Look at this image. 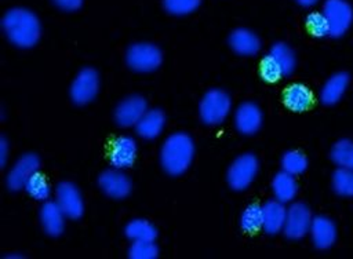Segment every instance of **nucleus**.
Returning <instances> with one entry per match:
<instances>
[{
	"label": "nucleus",
	"mask_w": 353,
	"mask_h": 259,
	"mask_svg": "<svg viewBox=\"0 0 353 259\" xmlns=\"http://www.w3.org/2000/svg\"><path fill=\"white\" fill-rule=\"evenodd\" d=\"M3 29L8 40L21 48L33 47L40 37V22L26 8H12L3 17Z\"/></svg>",
	"instance_id": "1"
},
{
	"label": "nucleus",
	"mask_w": 353,
	"mask_h": 259,
	"mask_svg": "<svg viewBox=\"0 0 353 259\" xmlns=\"http://www.w3.org/2000/svg\"><path fill=\"white\" fill-rule=\"evenodd\" d=\"M193 154L194 145L192 138L185 132H175L164 141L160 161L165 172L170 175H181L190 165Z\"/></svg>",
	"instance_id": "2"
},
{
	"label": "nucleus",
	"mask_w": 353,
	"mask_h": 259,
	"mask_svg": "<svg viewBox=\"0 0 353 259\" xmlns=\"http://www.w3.org/2000/svg\"><path fill=\"white\" fill-rule=\"evenodd\" d=\"M232 107V101L229 95L218 88L210 90L200 102V117L205 124H219L222 123Z\"/></svg>",
	"instance_id": "3"
},
{
	"label": "nucleus",
	"mask_w": 353,
	"mask_h": 259,
	"mask_svg": "<svg viewBox=\"0 0 353 259\" xmlns=\"http://www.w3.org/2000/svg\"><path fill=\"white\" fill-rule=\"evenodd\" d=\"M161 59V51L150 43L132 44L125 54L127 65L135 72H153L160 66Z\"/></svg>",
	"instance_id": "4"
},
{
	"label": "nucleus",
	"mask_w": 353,
	"mask_h": 259,
	"mask_svg": "<svg viewBox=\"0 0 353 259\" xmlns=\"http://www.w3.org/2000/svg\"><path fill=\"white\" fill-rule=\"evenodd\" d=\"M323 14L327 18L331 37L343 36L353 22V10L346 0H325Z\"/></svg>",
	"instance_id": "5"
},
{
	"label": "nucleus",
	"mask_w": 353,
	"mask_h": 259,
	"mask_svg": "<svg viewBox=\"0 0 353 259\" xmlns=\"http://www.w3.org/2000/svg\"><path fill=\"white\" fill-rule=\"evenodd\" d=\"M258 160L254 154L245 153L239 156L228 169V183L234 190H244L251 185L258 174Z\"/></svg>",
	"instance_id": "6"
},
{
	"label": "nucleus",
	"mask_w": 353,
	"mask_h": 259,
	"mask_svg": "<svg viewBox=\"0 0 353 259\" xmlns=\"http://www.w3.org/2000/svg\"><path fill=\"white\" fill-rule=\"evenodd\" d=\"M99 90V77L98 73L91 68L81 69L72 85H70V98L76 105H85L91 102Z\"/></svg>",
	"instance_id": "7"
},
{
	"label": "nucleus",
	"mask_w": 353,
	"mask_h": 259,
	"mask_svg": "<svg viewBox=\"0 0 353 259\" xmlns=\"http://www.w3.org/2000/svg\"><path fill=\"white\" fill-rule=\"evenodd\" d=\"M312 214L303 203H294L287 208V219L284 225V234L291 240H299L305 237L312 225Z\"/></svg>",
	"instance_id": "8"
},
{
	"label": "nucleus",
	"mask_w": 353,
	"mask_h": 259,
	"mask_svg": "<svg viewBox=\"0 0 353 259\" xmlns=\"http://www.w3.org/2000/svg\"><path fill=\"white\" fill-rule=\"evenodd\" d=\"M39 168H40V160L36 154L28 153L19 157L7 175L8 189L12 191H17L25 187L30 176L39 172Z\"/></svg>",
	"instance_id": "9"
},
{
	"label": "nucleus",
	"mask_w": 353,
	"mask_h": 259,
	"mask_svg": "<svg viewBox=\"0 0 353 259\" xmlns=\"http://www.w3.org/2000/svg\"><path fill=\"white\" fill-rule=\"evenodd\" d=\"M55 201L59 204L68 218L77 219L84 212V203L80 190L72 182H61L58 185Z\"/></svg>",
	"instance_id": "10"
},
{
	"label": "nucleus",
	"mask_w": 353,
	"mask_h": 259,
	"mask_svg": "<svg viewBox=\"0 0 353 259\" xmlns=\"http://www.w3.org/2000/svg\"><path fill=\"white\" fill-rule=\"evenodd\" d=\"M146 110V101L139 95H131L117 105L114 110V120L121 127H132L137 125Z\"/></svg>",
	"instance_id": "11"
},
{
	"label": "nucleus",
	"mask_w": 353,
	"mask_h": 259,
	"mask_svg": "<svg viewBox=\"0 0 353 259\" xmlns=\"http://www.w3.org/2000/svg\"><path fill=\"white\" fill-rule=\"evenodd\" d=\"M137 157V142L132 136L121 135L112 143L109 161L113 168L124 169L134 164Z\"/></svg>",
	"instance_id": "12"
},
{
	"label": "nucleus",
	"mask_w": 353,
	"mask_h": 259,
	"mask_svg": "<svg viewBox=\"0 0 353 259\" xmlns=\"http://www.w3.org/2000/svg\"><path fill=\"white\" fill-rule=\"evenodd\" d=\"M98 183L102 191L113 198H124L131 191L130 179L117 168L103 171L98 178Z\"/></svg>",
	"instance_id": "13"
},
{
	"label": "nucleus",
	"mask_w": 353,
	"mask_h": 259,
	"mask_svg": "<svg viewBox=\"0 0 353 259\" xmlns=\"http://www.w3.org/2000/svg\"><path fill=\"white\" fill-rule=\"evenodd\" d=\"M234 124L244 135L255 134L262 125V112L252 102L241 103L234 113Z\"/></svg>",
	"instance_id": "14"
},
{
	"label": "nucleus",
	"mask_w": 353,
	"mask_h": 259,
	"mask_svg": "<svg viewBox=\"0 0 353 259\" xmlns=\"http://www.w3.org/2000/svg\"><path fill=\"white\" fill-rule=\"evenodd\" d=\"M287 219V208L284 203L270 200L262 205V229L268 234H277L284 229Z\"/></svg>",
	"instance_id": "15"
},
{
	"label": "nucleus",
	"mask_w": 353,
	"mask_h": 259,
	"mask_svg": "<svg viewBox=\"0 0 353 259\" xmlns=\"http://www.w3.org/2000/svg\"><path fill=\"white\" fill-rule=\"evenodd\" d=\"M65 212L57 201H46L40 208V222L44 231L52 237L59 236L65 227Z\"/></svg>",
	"instance_id": "16"
},
{
	"label": "nucleus",
	"mask_w": 353,
	"mask_h": 259,
	"mask_svg": "<svg viewBox=\"0 0 353 259\" xmlns=\"http://www.w3.org/2000/svg\"><path fill=\"white\" fill-rule=\"evenodd\" d=\"M310 237L319 249H328L336 240V227L334 222L325 216H316L310 225Z\"/></svg>",
	"instance_id": "17"
},
{
	"label": "nucleus",
	"mask_w": 353,
	"mask_h": 259,
	"mask_svg": "<svg viewBox=\"0 0 353 259\" xmlns=\"http://www.w3.org/2000/svg\"><path fill=\"white\" fill-rule=\"evenodd\" d=\"M165 125V116L160 109H150L141 117L135 128L141 138L154 139L157 138Z\"/></svg>",
	"instance_id": "18"
},
{
	"label": "nucleus",
	"mask_w": 353,
	"mask_h": 259,
	"mask_svg": "<svg viewBox=\"0 0 353 259\" xmlns=\"http://www.w3.org/2000/svg\"><path fill=\"white\" fill-rule=\"evenodd\" d=\"M229 44L240 55H255L261 48L259 37L254 32L244 28L232 32Z\"/></svg>",
	"instance_id": "19"
},
{
	"label": "nucleus",
	"mask_w": 353,
	"mask_h": 259,
	"mask_svg": "<svg viewBox=\"0 0 353 259\" xmlns=\"http://www.w3.org/2000/svg\"><path fill=\"white\" fill-rule=\"evenodd\" d=\"M349 85V74L339 72L332 74L321 88L320 99L324 105H334L345 94Z\"/></svg>",
	"instance_id": "20"
},
{
	"label": "nucleus",
	"mask_w": 353,
	"mask_h": 259,
	"mask_svg": "<svg viewBox=\"0 0 353 259\" xmlns=\"http://www.w3.org/2000/svg\"><path fill=\"white\" fill-rule=\"evenodd\" d=\"M313 101V95L303 84H291L284 92V103L292 112L306 110Z\"/></svg>",
	"instance_id": "21"
},
{
	"label": "nucleus",
	"mask_w": 353,
	"mask_h": 259,
	"mask_svg": "<svg viewBox=\"0 0 353 259\" xmlns=\"http://www.w3.org/2000/svg\"><path fill=\"white\" fill-rule=\"evenodd\" d=\"M272 189L274 193V197L281 203H290L295 198L298 193V183L294 178V175L281 171L274 175L272 182Z\"/></svg>",
	"instance_id": "22"
},
{
	"label": "nucleus",
	"mask_w": 353,
	"mask_h": 259,
	"mask_svg": "<svg viewBox=\"0 0 353 259\" xmlns=\"http://www.w3.org/2000/svg\"><path fill=\"white\" fill-rule=\"evenodd\" d=\"M125 236L134 241H154L157 237L156 227L146 219H132L124 229Z\"/></svg>",
	"instance_id": "23"
},
{
	"label": "nucleus",
	"mask_w": 353,
	"mask_h": 259,
	"mask_svg": "<svg viewBox=\"0 0 353 259\" xmlns=\"http://www.w3.org/2000/svg\"><path fill=\"white\" fill-rule=\"evenodd\" d=\"M269 54L274 58V61L279 63V66L281 68L284 76H288L294 72L295 65H296V59H295V54L294 51L284 43H276L272 45Z\"/></svg>",
	"instance_id": "24"
},
{
	"label": "nucleus",
	"mask_w": 353,
	"mask_h": 259,
	"mask_svg": "<svg viewBox=\"0 0 353 259\" xmlns=\"http://www.w3.org/2000/svg\"><path fill=\"white\" fill-rule=\"evenodd\" d=\"M331 160L339 168L353 169V142L349 139L338 141L331 149Z\"/></svg>",
	"instance_id": "25"
},
{
	"label": "nucleus",
	"mask_w": 353,
	"mask_h": 259,
	"mask_svg": "<svg viewBox=\"0 0 353 259\" xmlns=\"http://www.w3.org/2000/svg\"><path fill=\"white\" fill-rule=\"evenodd\" d=\"M332 187L339 196L353 197V169L338 168L332 175Z\"/></svg>",
	"instance_id": "26"
},
{
	"label": "nucleus",
	"mask_w": 353,
	"mask_h": 259,
	"mask_svg": "<svg viewBox=\"0 0 353 259\" xmlns=\"http://www.w3.org/2000/svg\"><path fill=\"white\" fill-rule=\"evenodd\" d=\"M281 168L283 171L296 176L306 171L307 160L306 157L298 150H288L281 157Z\"/></svg>",
	"instance_id": "27"
},
{
	"label": "nucleus",
	"mask_w": 353,
	"mask_h": 259,
	"mask_svg": "<svg viewBox=\"0 0 353 259\" xmlns=\"http://www.w3.org/2000/svg\"><path fill=\"white\" fill-rule=\"evenodd\" d=\"M23 189L26 190V193L30 197H33L36 200H40V201H46L50 196V191H51L47 179L40 172H36L34 175H32L30 179L26 182Z\"/></svg>",
	"instance_id": "28"
},
{
	"label": "nucleus",
	"mask_w": 353,
	"mask_h": 259,
	"mask_svg": "<svg viewBox=\"0 0 353 259\" xmlns=\"http://www.w3.org/2000/svg\"><path fill=\"white\" fill-rule=\"evenodd\" d=\"M240 226L247 233H255L262 227V207L250 204L241 214Z\"/></svg>",
	"instance_id": "29"
},
{
	"label": "nucleus",
	"mask_w": 353,
	"mask_h": 259,
	"mask_svg": "<svg viewBox=\"0 0 353 259\" xmlns=\"http://www.w3.org/2000/svg\"><path fill=\"white\" fill-rule=\"evenodd\" d=\"M159 256V248L154 241H134L128 249L131 259H154Z\"/></svg>",
	"instance_id": "30"
},
{
	"label": "nucleus",
	"mask_w": 353,
	"mask_h": 259,
	"mask_svg": "<svg viewBox=\"0 0 353 259\" xmlns=\"http://www.w3.org/2000/svg\"><path fill=\"white\" fill-rule=\"evenodd\" d=\"M306 25L310 33L316 37H324L330 36V26L327 22V18L324 17L323 12H310L306 18Z\"/></svg>",
	"instance_id": "31"
},
{
	"label": "nucleus",
	"mask_w": 353,
	"mask_h": 259,
	"mask_svg": "<svg viewBox=\"0 0 353 259\" xmlns=\"http://www.w3.org/2000/svg\"><path fill=\"white\" fill-rule=\"evenodd\" d=\"M283 76L284 73L279 63L274 61V58L270 54L265 55V58L261 62V77L268 83H274Z\"/></svg>",
	"instance_id": "32"
},
{
	"label": "nucleus",
	"mask_w": 353,
	"mask_h": 259,
	"mask_svg": "<svg viewBox=\"0 0 353 259\" xmlns=\"http://www.w3.org/2000/svg\"><path fill=\"white\" fill-rule=\"evenodd\" d=\"M200 6V0H164V7L170 14L186 15Z\"/></svg>",
	"instance_id": "33"
},
{
	"label": "nucleus",
	"mask_w": 353,
	"mask_h": 259,
	"mask_svg": "<svg viewBox=\"0 0 353 259\" xmlns=\"http://www.w3.org/2000/svg\"><path fill=\"white\" fill-rule=\"evenodd\" d=\"M52 1L55 6H58L65 11H74L80 8V6L83 4V0H52Z\"/></svg>",
	"instance_id": "34"
},
{
	"label": "nucleus",
	"mask_w": 353,
	"mask_h": 259,
	"mask_svg": "<svg viewBox=\"0 0 353 259\" xmlns=\"http://www.w3.org/2000/svg\"><path fill=\"white\" fill-rule=\"evenodd\" d=\"M7 154H8V143L4 136L0 138V158H1V167L6 165L7 161Z\"/></svg>",
	"instance_id": "35"
},
{
	"label": "nucleus",
	"mask_w": 353,
	"mask_h": 259,
	"mask_svg": "<svg viewBox=\"0 0 353 259\" xmlns=\"http://www.w3.org/2000/svg\"><path fill=\"white\" fill-rule=\"evenodd\" d=\"M298 4H301L302 7H310L313 4H316L319 0H296Z\"/></svg>",
	"instance_id": "36"
},
{
	"label": "nucleus",
	"mask_w": 353,
	"mask_h": 259,
	"mask_svg": "<svg viewBox=\"0 0 353 259\" xmlns=\"http://www.w3.org/2000/svg\"><path fill=\"white\" fill-rule=\"evenodd\" d=\"M6 258H22V255H6Z\"/></svg>",
	"instance_id": "37"
}]
</instances>
